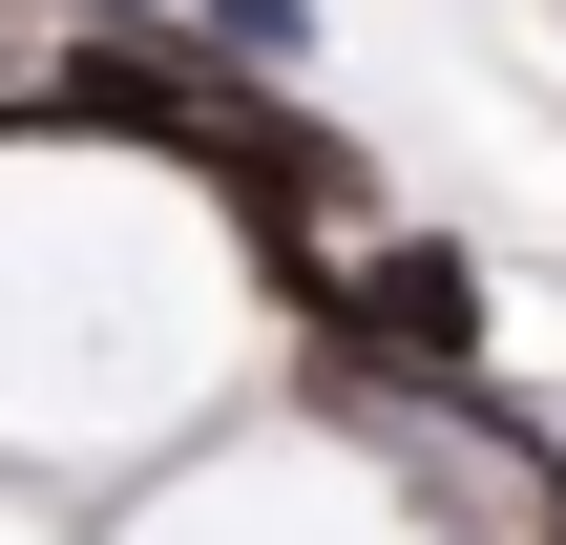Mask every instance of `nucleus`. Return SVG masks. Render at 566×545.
Masks as SVG:
<instances>
[{
  "label": "nucleus",
  "mask_w": 566,
  "mask_h": 545,
  "mask_svg": "<svg viewBox=\"0 0 566 545\" xmlns=\"http://www.w3.org/2000/svg\"><path fill=\"white\" fill-rule=\"evenodd\" d=\"M525 545H566V483H546V504H525Z\"/></svg>",
  "instance_id": "3"
},
{
  "label": "nucleus",
  "mask_w": 566,
  "mask_h": 545,
  "mask_svg": "<svg viewBox=\"0 0 566 545\" xmlns=\"http://www.w3.org/2000/svg\"><path fill=\"white\" fill-rule=\"evenodd\" d=\"M0 21H21V0H0Z\"/></svg>",
  "instance_id": "4"
},
{
  "label": "nucleus",
  "mask_w": 566,
  "mask_h": 545,
  "mask_svg": "<svg viewBox=\"0 0 566 545\" xmlns=\"http://www.w3.org/2000/svg\"><path fill=\"white\" fill-rule=\"evenodd\" d=\"M168 21H189V42H210V63H273V84H294V63H315V0H168Z\"/></svg>",
  "instance_id": "1"
},
{
  "label": "nucleus",
  "mask_w": 566,
  "mask_h": 545,
  "mask_svg": "<svg viewBox=\"0 0 566 545\" xmlns=\"http://www.w3.org/2000/svg\"><path fill=\"white\" fill-rule=\"evenodd\" d=\"M63 21H168V0H63Z\"/></svg>",
  "instance_id": "2"
}]
</instances>
